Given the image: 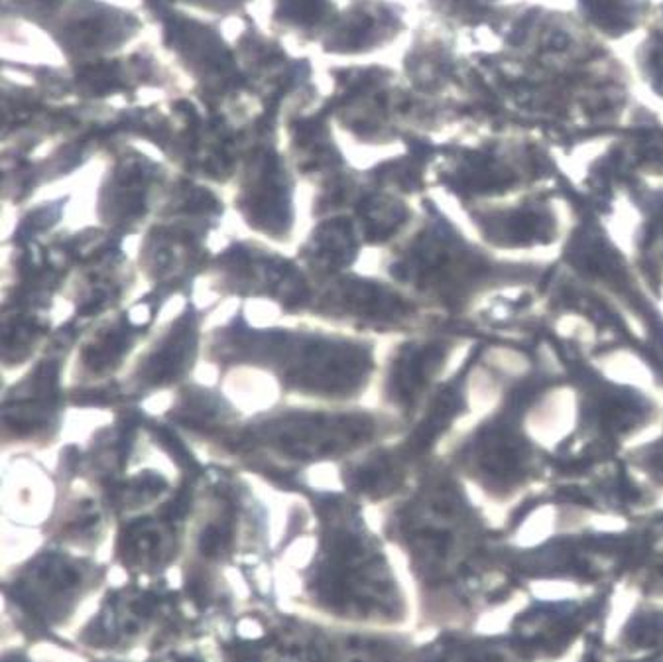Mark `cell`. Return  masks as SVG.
<instances>
[{"label": "cell", "instance_id": "6da1fadb", "mask_svg": "<svg viewBox=\"0 0 663 662\" xmlns=\"http://www.w3.org/2000/svg\"><path fill=\"white\" fill-rule=\"evenodd\" d=\"M199 6H205V10H217V12H229L234 10V6L242 4L244 0H189Z\"/></svg>", "mask_w": 663, "mask_h": 662}, {"label": "cell", "instance_id": "7a4b0ae2", "mask_svg": "<svg viewBox=\"0 0 663 662\" xmlns=\"http://www.w3.org/2000/svg\"><path fill=\"white\" fill-rule=\"evenodd\" d=\"M354 16L359 18V22H361V24H368V22H370V14H366V10H362V12H354ZM372 30H374L372 24L366 26V32H368V34H372ZM362 32H364V28H362L361 32H356V34H354V40H352V44H350L349 51H356V48H359L356 44L362 40Z\"/></svg>", "mask_w": 663, "mask_h": 662}]
</instances>
